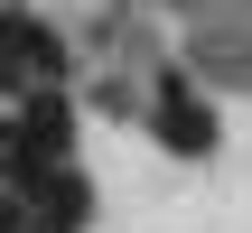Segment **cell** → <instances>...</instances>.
<instances>
[{
    "label": "cell",
    "instance_id": "obj_1",
    "mask_svg": "<svg viewBox=\"0 0 252 233\" xmlns=\"http://www.w3.org/2000/svg\"><path fill=\"white\" fill-rule=\"evenodd\" d=\"M65 140H75V103H65V93H37V103H28V112L0 131V177H9V187H37V177H56Z\"/></svg>",
    "mask_w": 252,
    "mask_h": 233
},
{
    "label": "cell",
    "instance_id": "obj_5",
    "mask_svg": "<svg viewBox=\"0 0 252 233\" xmlns=\"http://www.w3.org/2000/svg\"><path fill=\"white\" fill-rule=\"evenodd\" d=\"M0 233H19V215H9V205H0Z\"/></svg>",
    "mask_w": 252,
    "mask_h": 233
},
{
    "label": "cell",
    "instance_id": "obj_3",
    "mask_svg": "<svg viewBox=\"0 0 252 233\" xmlns=\"http://www.w3.org/2000/svg\"><path fill=\"white\" fill-rule=\"evenodd\" d=\"M159 140L178 149V159H196V149H215V112L178 84V75H159Z\"/></svg>",
    "mask_w": 252,
    "mask_h": 233
},
{
    "label": "cell",
    "instance_id": "obj_2",
    "mask_svg": "<svg viewBox=\"0 0 252 233\" xmlns=\"http://www.w3.org/2000/svg\"><path fill=\"white\" fill-rule=\"evenodd\" d=\"M28 75H65V47L37 28V19H19V9H0V93H19Z\"/></svg>",
    "mask_w": 252,
    "mask_h": 233
},
{
    "label": "cell",
    "instance_id": "obj_4",
    "mask_svg": "<svg viewBox=\"0 0 252 233\" xmlns=\"http://www.w3.org/2000/svg\"><path fill=\"white\" fill-rule=\"evenodd\" d=\"M94 215V187H84V168H56V177H37V205H28V224L37 233H75Z\"/></svg>",
    "mask_w": 252,
    "mask_h": 233
}]
</instances>
